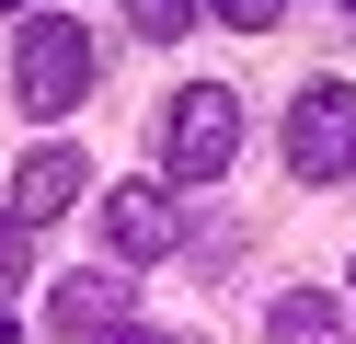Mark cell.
<instances>
[{
  "instance_id": "9",
  "label": "cell",
  "mask_w": 356,
  "mask_h": 344,
  "mask_svg": "<svg viewBox=\"0 0 356 344\" xmlns=\"http://www.w3.org/2000/svg\"><path fill=\"white\" fill-rule=\"evenodd\" d=\"M127 344H172V333H127Z\"/></svg>"
},
{
  "instance_id": "2",
  "label": "cell",
  "mask_w": 356,
  "mask_h": 344,
  "mask_svg": "<svg viewBox=\"0 0 356 344\" xmlns=\"http://www.w3.org/2000/svg\"><path fill=\"white\" fill-rule=\"evenodd\" d=\"M230 149H241V92H230V81H184V92H172V115H161V161H172V183L230 172Z\"/></svg>"
},
{
  "instance_id": "3",
  "label": "cell",
  "mask_w": 356,
  "mask_h": 344,
  "mask_svg": "<svg viewBox=\"0 0 356 344\" xmlns=\"http://www.w3.org/2000/svg\"><path fill=\"white\" fill-rule=\"evenodd\" d=\"M287 172H299V183L356 172V92L345 81H310L299 104H287Z\"/></svg>"
},
{
  "instance_id": "10",
  "label": "cell",
  "mask_w": 356,
  "mask_h": 344,
  "mask_svg": "<svg viewBox=\"0 0 356 344\" xmlns=\"http://www.w3.org/2000/svg\"><path fill=\"white\" fill-rule=\"evenodd\" d=\"M0 344H24V333H12V321H0Z\"/></svg>"
},
{
  "instance_id": "5",
  "label": "cell",
  "mask_w": 356,
  "mask_h": 344,
  "mask_svg": "<svg viewBox=\"0 0 356 344\" xmlns=\"http://www.w3.org/2000/svg\"><path fill=\"white\" fill-rule=\"evenodd\" d=\"M70 195H81V149L58 138V149H35L24 172H12V229H47V218H70Z\"/></svg>"
},
{
  "instance_id": "4",
  "label": "cell",
  "mask_w": 356,
  "mask_h": 344,
  "mask_svg": "<svg viewBox=\"0 0 356 344\" xmlns=\"http://www.w3.org/2000/svg\"><path fill=\"white\" fill-rule=\"evenodd\" d=\"M104 229H115L127 264H161V252L184 241V206H172L161 183H115V195H104Z\"/></svg>"
},
{
  "instance_id": "1",
  "label": "cell",
  "mask_w": 356,
  "mask_h": 344,
  "mask_svg": "<svg viewBox=\"0 0 356 344\" xmlns=\"http://www.w3.org/2000/svg\"><path fill=\"white\" fill-rule=\"evenodd\" d=\"M12 92H24V115H70V104H92V35H81L70 12H35L24 23V58H12Z\"/></svg>"
},
{
  "instance_id": "6",
  "label": "cell",
  "mask_w": 356,
  "mask_h": 344,
  "mask_svg": "<svg viewBox=\"0 0 356 344\" xmlns=\"http://www.w3.org/2000/svg\"><path fill=\"white\" fill-rule=\"evenodd\" d=\"M115 321H127L115 275H70V287H58V333H115Z\"/></svg>"
},
{
  "instance_id": "7",
  "label": "cell",
  "mask_w": 356,
  "mask_h": 344,
  "mask_svg": "<svg viewBox=\"0 0 356 344\" xmlns=\"http://www.w3.org/2000/svg\"><path fill=\"white\" fill-rule=\"evenodd\" d=\"M345 321H333V298H276V344H333Z\"/></svg>"
},
{
  "instance_id": "8",
  "label": "cell",
  "mask_w": 356,
  "mask_h": 344,
  "mask_svg": "<svg viewBox=\"0 0 356 344\" xmlns=\"http://www.w3.org/2000/svg\"><path fill=\"white\" fill-rule=\"evenodd\" d=\"M12 287H24V229L0 218V298H12Z\"/></svg>"
}]
</instances>
